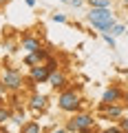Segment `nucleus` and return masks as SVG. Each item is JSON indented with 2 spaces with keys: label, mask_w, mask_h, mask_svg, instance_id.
Instances as JSON below:
<instances>
[{
  "label": "nucleus",
  "mask_w": 128,
  "mask_h": 133,
  "mask_svg": "<svg viewBox=\"0 0 128 133\" xmlns=\"http://www.w3.org/2000/svg\"><path fill=\"white\" fill-rule=\"evenodd\" d=\"M49 87H51L53 91H64L69 84H71V80H69V76L62 69H57V71H53L51 76H49V82H47Z\"/></svg>",
  "instance_id": "8"
},
{
  "label": "nucleus",
  "mask_w": 128,
  "mask_h": 133,
  "mask_svg": "<svg viewBox=\"0 0 128 133\" xmlns=\"http://www.w3.org/2000/svg\"><path fill=\"white\" fill-rule=\"evenodd\" d=\"M126 36H128V29H126Z\"/></svg>",
  "instance_id": "30"
},
{
  "label": "nucleus",
  "mask_w": 128,
  "mask_h": 133,
  "mask_svg": "<svg viewBox=\"0 0 128 133\" xmlns=\"http://www.w3.org/2000/svg\"><path fill=\"white\" fill-rule=\"evenodd\" d=\"M100 133H124V131H122V129H119V124H110V127L102 129Z\"/></svg>",
  "instance_id": "20"
},
{
  "label": "nucleus",
  "mask_w": 128,
  "mask_h": 133,
  "mask_svg": "<svg viewBox=\"0 0 128 133\" xmlns=\"http://www.w3.org/2000/svg\"><path fill=\"white\" fill-rule=\"evenodd\" d=\"M95 124H97V118L93 113H88V111H77V113H73L66 120L64 127H66L69 133H100Z\"/></svg>",
  "instance_id": "2"
},
{
  "label": "nucleus",
  "mask_w": 128,
  "mask_h": 133,
  "mask_svg": "<svg viewBox=\"0 0 128 133\" xmlns=\"http://www.w3.org/2000/svg\"><path fill=\"white\" fill-rule=\"evenodd\" d=\"M27 76L31 78L35 84H47V82H49V76H51V71L47 69V64H35V66H31V69H29Z\"/></svg>",
  "instance_id": "10"
},
{
  "label": "nucleus",
  "mask_w": 128,
  "mask_h": 133,
  "mask_svg": "<svg viewBox=\"0 0 128 133\" xmlns=\"http://www.w3.org/2000/svg\"><path fill=\"white\" fill-rule=\"evenodd\" d=\"M7 95H9V93H0V107L7 104Z\"/></svg>",
  "instance_id": "25"
},
{
  "label": "nucleus",
  "mask_w": 128,
  "mask_h": 133,
  "mask_svg": "<svg viewBox=\"0 0 128 133\" xmlns=\"http://www.w3.org/2000/svg\"><path fill=\"white\" fill-rule=\"evenodd\" d=\"M117 122H119V129H122L124 133H128V118H119Z\"/></svg>",
  "instance_id": "22"
},
{
  "label": "nucleus",
  "mask_w": 128,
  "mask_h": 133,
  "mask_svg": "<svg viewBox=\"0 0 128 133\" xmlns=\"http://www.w3.org/2000/svg\"><path fill=\"white\" fill-rule=\"evenodd\" d=\"M47 107H49V95L47 93H40L38 89L29 93V98H27V109L29 111L42 113V111H47Z\"/></svg>",
  "instance_id": "5"
},
{
  "label": "nucleus",
  "mask_w": 128,
  "mask_h": 133,
  "mask_svg": "<svg viewBox=\"0 0 128 133\" xmlns=\"http://www.w3.org/2000/svg\"><path fill=\"white\" fill-rule=\"evenodd\" d=\"M47 133H69V131H66V127H51Z\"/></svg>",
  "instance_id": "23"
},
{
  "label": "nucleus",
  "mask_w": 128,
  "mask_h": 133,
  "mask_svg": "<svg viewBox=\"0 0 128 133\" xmlns=\"http://www.w3.org/2000/svg\"><path fill=\"white\" fill-rule=\"evenodd\" d=\"M69 5H71V7H75V9H80V7L84 5V0H69Z\"/></svg>",
  "instance_id": "24"
},
{
  "label": "nucleus",
  "mask_w": 128,
  "mask_h": 133,
  "mask_svg": "<svg viewBox=\"0 0 128 133\" xmlns=\"http://www.w3.org/2000/svg\"><path fill=\"white\" fill-rule=\"evenodd\" d=\"M24 78L27 76L20 71L18 66H11V64H5L2 71H0V80H2V84L7 87L9 93H20L24 89Z\"/></svg>",
  "instance_id": "4"
},
{
  "label": "nucleus",
  "mask_w": 128,
  "mask_h": 133,
  "mask_svg": "<svg viewBox=\"0 0 128 133\" xmlns=\"http://www.w3.org/2000/svg\"><path fill=\"white\" fill-rule=\"evenodd\" d=\"M18 47L22 49V51H27V53H33V51H38V49L42 47V40H40L38 36H33V33H22Z\"/></svg>",
  "instance_id": "9"
},
{
  "label": "nucleus",
  "mask_w": 128,
  "mask_h": 133,
  "mask_svg": "<svg viewBox=\"0 0 128 133\" xmlns=\"http://www.w3.org/2000/svg\"><path fill=\"white\" fill-rule=\"evenodd\" d=\"M84 102L86 100L82 98V93H80L77 87H66L64 91H57V109L64 111V113H69V115L82 111Z\"/></svg>",
  "instance_id": "1"
},
{
  "label": "nucleus",
  "mask_w": 128,
  "mask_h": 133,
  "mask_svg": "<svg viewBox=\"0 0 128 133\" xmlns=\"http://www.w3.org/2000/svg\"><path fill=\"white\" fill-rule=\"evenodd\" d=\"M35 64H40L38 58H35V53H27V56L22 58V66H29V69H31V66H35Z\"/></svg>",
  "instance_id": "16"
},
{
  "label": "nucleus",
  "mask_w": 128,
  "mask_h": 133,
  "mask_svg": "<svg viewBox=\"0 0 128 133\" xmlns=\"http://www.w3.org/2000/svg\"><path fill=\"white\" fill-rule=\"evenodd\" d=\"M2 49H5L7 53H13L16 49H20V47H18V42H13V40H5V42H2Z\"/></svg>",
  "instance_id": "18"
},
{
  "label": "nucleus",
  "mask_w": 128,
  "mask_h": 133,
  "mask_svg": "<svg viewBox=\"0 0 128 133\" xmlns=\"http://www.w3.org/2000/svg\"><path fill=\"white\" fill-rule=\"evenodd\" d=\"M102 38H104V42L108 44L110 49H115V47H117V40H115L113 36H110V33H102Z\"/></svg>",
  "instance_id": "19"
},
{
  "label": "nucleus",
  "mask_w": 128,
  "mask_h": 133,
  "mask_svg": "<svg viewBox=\"0 0 128 133\" xmlns=\"http://www.w3.org/2000/svg\"><path fill=\"white\" fill-rule=\"evenodd\" d=\"M11 122H13L16 127H22V124L27 122V113H24V109L22 111H13V113H11Z\"/></svg>",
  "instance_id": "13"
},
{
  "label": "nucleus",
  "mask_w": 128,
  "mask_h": 133,
  "mask_svg": "<svg viewBox=\"0 0 128 133\" xmlns=\"http://www.w3.org/2000/svg\"><path fill=\"white\" fill-rule=\"evenodd\" d=\"M51 20H53V22H57V24H64V22H66V16H64V14H53Z\"/></svg>",
  "instance_id": "21"
},
{
  "label": "nucleus",
  "mask_w": 128,
  "mask_h": 133,
  "mask_svg": "<svg viewBox=\"0 0 128 133\" xmlns=\"http://www.w3.org/2000/svg\"><path fill=\"white\" fill-rule=\"evenodd\" d=\"M122 2H124V5H128V0H122Z\"/></svg>",
  "instance_id": "29"
},
{
  "label": "nucleus",
  "mask_w": 128,
  "mask_h": 133,
  "mask_svg": "<svg viewBox=\"0 0 128 133\" xmlns=\"http://www.w3.org/2000/svg\"><path fill=\"white\" fill-rule=\"evenodd\" d=\"M122 104L128 109V89H126V93H124V102H122Z\"/></svg>",
  "instance_id": "27"
},
{
  "label": "nucleus",
  "mask_w": 128,
  "mask_h": 133,
  "mask_svg": "<svg viewBox=\"0 0 128 133\" xmlns=\"http://www.w3.org/2000/svg\"><path fill=\"white\" fill-rule=\"evenodd\" d=\"M97 111H100V120H119L124 118V104H106V102H97Z\"/></svg>",
  "instance_id": "6"
},
{
  "label": "nucleus",
  "mask_w": 128,
  "mask_h": 133,
  "mask_svg": "<svg viewBox=\"0 0 128 133\" xmlns=\"http://www.w3.org/2000/svg\"><path fill=\"white\" fill-rule=\"evenodd\" d=\"M11 113H13V111H11L7 104H2V107H0V124L11 122Z\"/></svg>",
  "instance_id": "14"
},
{
  "label": "nucleus",
  "mask_w": 128,
  "mask_h": 133,
  "mask_svg": "<svg viewBox=\"0 0 128 133\" xmlns=\"http://www.w3.org/2000/svg\"><path fill=\"white\" fill-rule=\"evenodd\" d=\"M24 5H27V7H35V5H38V0H24Z\"/></svg>",
  "instance_id": "26"
},
{
  "label": "nucleus",
  "mask_w": 128,
  "mask_h": 133,
  "mask_svg": "<svg viewBox=\"0 0 128 133\" xmlns=\"http://www.w3.org/2000/svg\"><path fill=\"white\" fill-rule=\"evenodd\" d=\"M124 33H126V24L115 22V24H113V29H110V36H113V38H119V36H124Z\"/></svg>",
  "instance_id": "15"
},
{
  "label": "nucleus",
  "mask_w": 128,
  "mask_h": 133,
  "mask_svg": "<svg viewBox=\"0 0 128 133\" xmlns=\"http://www.w3.org/2000/svg\"><path fill=\"white\" fill-rule=\"evenodd\" d=\"M124 93L126 89H122L119 84H110L102 91V100L100 102H106V104H122L124 102Z\"/></svg>",
  "instance_id": "7"
},
{
  "label": "nucleus",
  "mask_w": 128,
  "mask_h": 133,
  "mask_svg": "<svg viewBox=\"0 0 128 133\" xmlns=\"http://www.w3.org/2000/svg\"><path fill=\"white\" fill-rule=\"evenodd\" d=\"M60 2H66V5H69V0H60Z\"/></svg>",
  "instance_id": "28"
},
{
  "label": "nucleus",
  "mask_w": 128,
  "mask_h": 133,
  "mask_svg": "<svg viewBox=\"0 0 128 133\" xmlns=\"http://www.w3.org/2000/svg\"><path fill=\"white\" fill-rule=\"evenodd\" d=\"M91 9H113V0H86Z\"/></svg>",
  "instance_id": "12"
},
{
  "label": "nucleus",
  "mask_w": 128,
  "mask_h": 133,
  "mask_svg": "<svg viewBox=\"0 0 128 133\" xmlns=\"http://www.w3.org/2000/svg\"><path fill=\"white\" fill-rule=\"evenodd\" d=\"M18 133H47V131H44V127L40 122H35V120H27V122L20 127Z\"/></svg>",
  "instance_id": "11"
},
{
  "label": "nucleus",
  "mask_w": 128,
  "mask_h": 133,
  "mask_svg": "<svg viewBox=\"0 0 128 133\" xmlns=\"http://www.w3.org/2000/svg\"><path fill=\"white\" fill-rule=\"evenodd\" d=\"M126 29H128V22H126Z\"/></svg>",
  "instance_id": "31"
},
{
  "label": "nucleus",
  "mask_w": 128,
  "mask_h": 133,
  "mask_svg": "<svg viewBox=\"0 0 128 133\" xmlns=\"http://www.w3.org/2000/svg\"><path fill=\"white\" fill-rule=\"evenodd\" d=\"M44 64H47V69H49V71H51V73H53V71H57V69H60V62H57V58H53V56L49 58V60L44 62Z\"/></svg>",
  "instance_id": "17"
},
{
  "label": "nucleus",
  "mask_w": 128,
  "mask_h": 133,
  "mask_svg": "<svg viewBox=\"0 0 128 133\" xmlns=\"http://www.w3.org/2000/svg\"><path fill=\"white\" fill-rule=\"evenodd\" d=\"M86 22H88L93 29H97L100 33H110V29H113V24L117 22V18H115L113 9H88Z\"/></svg>",
  "instance_id": "3"
}]
</instances>
